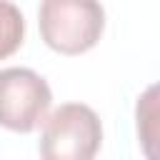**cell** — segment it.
Masks as SVG:
<instances>
[{
  "instance_id": "6da1fadb",
  "label": "cell",
  "mask_w": 160,
  "mask_h": 160,
  "mask_svg": "<svg viewBox=\"0 0 160 160\" xmlns=\"http://www.w3.org/2000/svg\"><path fill=\"white\" fill-rule=\"evenodd\" d=\"M38 25L48 48L62 55H80L100 40L105 10L98 0H42Z\"/></svg>"
},
{
  "instance_id": "7a4b0ae2",
  "label": "cell",
  "mask_w": 160,
  "mask_h": 160,
  "mask_svg": "<svg viewBox=\"0 0 160 160\" xmlns=\"http://www.w3.org/2000/svg\"><path fill=\"white\" fill-rule=\"evenodd\" d=\"M100 142L102 125L95 110L82 102H65L45 118L38 150L45 160H90Z\"/></svg>"
},
{
  "instance_id": "3957f363",
  "label": "cell",
  "mask_w": 160,
  "mask_h": 160,
  "mask_svg": "<svg viewBox=\"0 0 160 160\" xmlns=\"http://www.w3.org/2000/svg\"><path fill=\"white\" fill-rule=\"evenodd\" d=\"M52 102L50 85L30 68L0 70V125L12 132H32L45 122Z\"/></svg>"
},
{
  "instance_id": "277c9868",
  "label": "cell",
  "mask_w": 160,
  "mask_h": 160,
  "mask_svg": "<svg viewBox=\"0 0 160 160\" xmlns=\"http://www.w3.org/2000/svg\"><path fill=\"white\" fill-rule=\"evenodd\" d=\"M135 130L148 160H160V82L142 90L135 102Z\"/></svg>"
},
{
  "instance_id": "5b68a950",
  "label": "cell",
  "mask_w": 160,
  "mask_h": 160,
  "mask_svg": "<svg viewBox=\"0 0 160 160\" xmlns=\"http://www.w3.org/2000/svg\"><path fill=\"white\" fill-rule=\"evenodd\" d=\"M25 35V20L18 5L10 0H0V60L10 58Z\"/></svg>"
}]
</instances>
